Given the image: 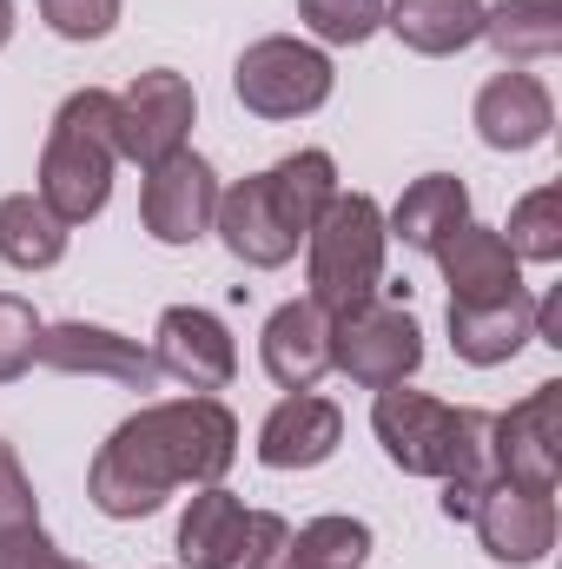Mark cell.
<instances>
[{
  "mask_svg": "<svg viewBox=\"0 0 562 569\" xmlns=\"http://www.w3.org/2000/svg\"><path fill=\"white\" fill-rule=\"evenodd\" d=\"M239 457V418L219 398H172L145 405L113 430L87 470V497L100 517L133 523L152 517L179 483H219Z\"/></svg>",
  "mask_w": 562,
  "mask_h": 569,
  "instance_id": "cell-1",
  "label": "cell"
},
{
  "mask_svg": "<svg viewBox=\"0 0 562 569\" xmlns=\"http://www.w3.org/2000/svg\"><path fill=\"white\" fill-rule=\"evenodd\" d=\"M371 430L404 477H436V483H450V477L490 483L496 477L490 470V411H456L423 391L384 385L371 405Z\"/></svg>",
  "mask_w": 562,
  "mask_h": 569,
  "instance_id": "cell-2",
  "label": "cell"
},
{
  "mask_svg": "<svg viewBox=\"0 0 562 569\" xmlns=\"http://www.w3.org/2000/svg\"><path fill=\"white\" fill-rule=\"evenodd\" d=\"M113 166H120V146H113V93L107 87L67 93V107L53 113L47 152H40V199L67 226H80V219H93L107 206Z\"/></svg>",
  "mask_w": 562,
  "mask_h": 569,
  "instance_id": "cell-3",
  "label": "cell"
},
{
  "mask_svg": "<svg viewBox=\"0 0 562 569\" xmlns=\"http://www.w3.org/2000/svg\"><path fill=\"white\" fill-rule=\"evenodd\" d=\"M304 246H311V259H304L311 305L324 318H344V311H358V305L378 298L391 232H384V212H378L371 192H338L318 212V226L304 232Z\"/></svg>",
  "mask_w": 562,
  "mask_h": 569,
  "instance_id": "cell-4",
  "label": "cell"
},
{
  "mask_svg": "<svg viewBox=\"0 0 562 569\" xmlns=\"http://www.w3.org/2000/svg\"><path fill=\"white\" fill-rule=\"evenodd\" d=\"M331 60L318 53V47H304V40H252L245 53H239V67H232V87H239V100H245V113H259V120H298V113H318L324 100H331Z\"/></svg>",
  "mask_w": 562,
  "mask_h": 569,
  "instance_id": "cell-5",
  "label": "cell"
},
{
  "mask_svg": "<svg viewBox=\"0 0 562 569\" xmlns=\"http://www.w3.org/2000/svg\"><path fill=\"white\" fill-rule=\"evenodd\" d=\"M331 365L364 385V391H384V385H404L423 365V331L404 305H358L344 318H331Z\"/></svg>",
  "mask_w": 562,
  "mask_h": 569,
  "instance_id": "cell-6",
  "label": "cell"
},
{
  "mask_svg": "<svg viewBox=\"0 0 562 569\" xmlns=\"http://www.w3.org/2000/svg\"><path fill=\"white\" fill-rule=\"evenodd\" d=\"M192 113H199V100H192L185 73H172V67L140 73L127 93H113V146H120V159H133V166L172 159L192 133Z\"/></svg>",
  "mask_w": 562,
  "mask_h": 569,
  "instance_id": "cell-7",
  "label": "cell"
},
{
  "mask_svg": "<svg viewBox=\"0 0 562 569\" xmlns=\"http://www.w3.org/2000/svg\"><path fill=\"white\" fill-rule=\"evenodd\" d=\"M490 470L523 490H550L562 477V385H536L523 405L490 418Z\"/></svg>",
  "mask_w": 562,
  "mask_h": 569,
  "instance_id": "cell-8",
  "label": "cell"
},
{
  "mask_svg": "<svg viewBox=\"0 0 562 569\" xmlns=\"http://www.w3.org/2000/svg\"><path fill=\"white\" fill-rule=\"evenodd\" d=\"M212 212H219V172L199 159V152H172L159 166H145L140 186V219L159 246H192L212 232Z\"/></svg>",
  "mask_w": 562,
  "mask_h": 569,
  "instance_id": "cell-9",
  "label": "cell"
},
{
  "mask_svg": "<svg viewBox=\"0 0 562 569\" xmlns=\"http://www.w3.org/2000/svg\"><path fill=\"white\" fill-rule=\"evenodd\" d=\"M33 358L47 371H67V378H113L127 391H159V365L140 338H120L107 325H40V345Z\"/></svg>",
  "mask_w": 562,
  "mask_h": 569,
  "instance_id": "cell-10",
  "label": "cell"
},
{
  "mask_svg": "<svg viewBox=\"0 0 562 569\" xmlns=\"http://www.w3.org/2000/svg\"><path fill=\"white\" fill-rule=\"evenodd\" d=\"M470 523H476V537H483V550L496 563L523 569V563H543L556 550V497L550 490H523V483L490 477L476 510H470Z\"/></svg>",
  "mask_w": 562,
  "mask_h": 569,
  "instance_id": "cell-11",
  "label": "cell"
},
{
  "mask_svg": "<svg viewBox=\"0 0 562 569\" xmlns=\"http://www.w3.org/2000/svg\"><path fill=\"white\" fill-rule=\"evenodd\" d=\"M152 365L159 378H179L192 391H225L232 371H239V351H232V331L199 311V305H172L159 318V338H152Z\"/></svg>",
  "mask_w": 562,
  "mask_h": 569,
  "instance_id": "cell-12",
  "label": "cell"
},
{
  "mask_svg": "<svg viewBox=\"0 0 562 569\" xmlns=\"http://www.w3.org/2000/svg\"><path fill=\"white\" fill-rule=\"evenodd\" d=\"M212 226H219L225 252H232L239 266H259V272H272V266H284V259L298 252V226L284 219V206L272 199L265 172H252V179L225 186V192H219Z\"/></svg>",
  "mask_w": 562,
  "mask_h": 569,
  "instance_id": "cell-13",
  "label": "cell"
},
{
  "mask_svg": "<svg viewBox=\"0 0 562 569\" xmlns=\"http://www.w3.org/2000/svg\"><path fill=\"white\" fill-rule=\"evenodd\" d=\"M443 284H450V305H503V298H523V259L503 246V232L463 219L436 252Z\"/></svg>",
  "mask_w": 562,
  "mask_h": 569,
  "instance_id": "cell-14",
  "label": "cell"
},
{
  "mask_svg": "<svg viewBox=\"0 0 562 569\" xmlns=\"http://www.w3.org/2000/svg\"><path fill=\"white\" fill-rule=\"evenodd\" d=\"M259 358L272 371L279 391H311L324 371H331V318L311 305V298H291L265 318V338H259Z\"/></svg>",
  "mask_w": 562,
  "mask_h": 569,
  "instance_id": "cell-15",
  "label": "cell"
},
{
  "mask_svg": "<svg viewBox=\"0 0 562 569\" xmlns=\"http://www.w3.org/2000/svg\"><path fill=\"white\" fill-rule=\"evenodd\" d=\"M338 443H344V411L331 398L291 391L259 430V463L265 470H318Z\"/></svg>",
  "mask_w": 562,
  "mask_h": 569,
  "instance_id": "cell-16",
  "label": "cell"
},
{
  "mask_svg": "<svg viewBox=\"0 0 562 569\" xmlns=\"http://www.w3.org/2000/svg\"><path fill=\"white\" fill-rule=\"evenodd\" d=\"M550 127H556V100L536 73H496L476 93V133L496 152H530L550 140Z\"/></svg>",
  "mask_w": 562,
  "mask_h": 569,
  "instance_id": "cell-17",
  "label": "cell"
},
{
  "mask_svg": "<svg viewBox=\"0 0 562 569\" xmlns=\"http://www.w3.org/2000/svg\"><path fill=\"white\" fill-rule=\"evenodd\" d=\"M536 338V305L503 298V305H450V345L463 365H510L523 345Z\"/></svg>",
  "mask_w": 562,
  "mask_h": 569,
  "instance_id": "cell-18",
  "label": "cell"
},
{
  "mask_svg": "<svg viewBox=\"0 0 562 569\" xmlns=\"http://www.w3.org/2000/svg\"><path fill=\"white\" fill-rule=\"evenodd\" d=\"M463 219H470V192H463V179H450V172H423L418 186H404V199H398V212L384 219V232L404 239L411 252H436Z\"/></svg>",
  "mask_w": 562,
  "mask_h": 569,
  "instance_id": "cell-19",
  "label": "cell"
},
{
  "mask_svg": "<svg viewBox=\"0 0 562 569\" xmlns=\"http://www.w3.org/2000/svg\"><path fill=\"white\" fill-rule=\"evenodd\" d=\"M384 27L430 60L463 53L470 40H483V0H398V7H384Z\"/></svg>",
  "mask_w": 562,
  "mask_h": 569,
  "instance_id": "cell-20",
  "label": "cell"
},
{
  "mask_svg": "<svg viewBox=\"0 0 562 569\" xmlns=\"http://www.w3.org/2000/svg\"><path fill=\"white\" fill-rule=\"evenodd\" d=\"M0 259L20 272H47L67 259V219L40 199V192H13L0 199Z\"/></svg>",
  "mask_w": 562,
  "mask_h": 569,
  "instance_id": "cell-21",
  "label": "cell"
},
{
  "mask_svg": "<svg viewBox=\"0 0 562 569\" xmlns=\"http://www.w3.org/2000/svg\"><path fill=\"white\" fill-rule=\"evenodd\" d=\"M483 40L503 60H550L562 47V0H496V7H483Z\"/></svg>",
  "mask_w": 562,
  "mask_h": 569,
  "instance_id": "cell-22",
  "label": "cell"
},
{
  "mask_svg": "<svg viewBox=\"0 0 562 569\" xmlns=\"http://www.w3.org/2000/svg\"><path fill=\"white\" fill-rule=\"evenodd\" d=\"M245 530V503L225 483H199V497L179 517V563L192 569H219V557L232 550V537Z\"/></svg>",
  "mask_w": 562,
  "mask_h": 569,
  "instance_id": "cell-23",
  "label": "cell"
},
{
  "mask_svg": "<svg viewBox=\"0 0 562 569\" xmlns=\"http://www.w3.org/2000/svg\"><path fill=\"white\" fill-rule=\"evenodd\" d=\"M265 186H272V199L284 206V219L298 226V239H304L318 226V212L338 199V166H331V152L304 146V152H291V159H279L265 172Z\"/></svg>",
  "mask_w": 562,
  "mask_h": 569,
  "instance_id": "cell-24",
  "label": "cell"
},
{
  "mask_svg": "<svg viewBox=\"0 0 562 569\" xmlns=\"http://www.w3.org/2000/svg\"><path fill=\"white\" fill-rule=\"evenodd\" d=\"M364 557H371V530L358 517H318L284 550V563H318V569H358Z\"/></svg>",
  "mask_w": 562,
  "mask_h": 569,
  "instance_id": "cell-25",
  "label": "cell"
},
{
  "mask_svg": "<svg viewBox=\"0 0 562 569\" xmlns=\"http://www.w3.org/2000/svg\"><path fill=\"white\" fill-rule=\"evenodd\" d=\"M516 259H536V266H556L562 259V186H536L516 212H510V239H503Z\"/></svg>",
  "mask_w": 562,
  "mask_h": 569,
  "instance_id": "cell-26",
  "label": "cell"
},
{
  "mask_svg": "<svg viewBox=\"0 0 562 569\" xmlns=\"http://www.w3.org/2000/svg\"><path fill=\"white\" fill-rule=\"evenodd\" d=\"M298 20L324 47H364L384 27V0H298Z\"/></svg>",
  "mask_w": 562,
  "mask_h": 569,
  "instance_id": "cell-27",
  "label": "cell"
},
{
  "mask_svg": "<svg viewBox=\"0 0 562 569\" xmlns=\"http://www.w3.org/2000/svg\"><path fill=\"white\" fill-rule=\"evenodd\" d=\"M284 550H291V523L279 510H245V530L232 537L219 569H284Z\"/></svg>",
  "mask_w": 562,
  "mask_h": 569,
  "instance_id": "cell-28",
  "label": "cell"
},
{
  "mask_svg": "<svg viewBox=\"0 0 562 569\" xmlns=\"http://www.w3.org/2000/svg\"><path fill=\"white\" fill-rule=\"evenodd\" d=\"M33 345H40V318H33V305L13 298V291H0V385L27 378Z\"/></svg>",
  "mask_w": 562,
  "mask_h": 569,
  "instance_id": "cell-29",
  "label": "cell"
},
{
  "mask_svg": "<svg viewBox=\"0 0 562 569\" xmlns=\"http://www.w3.org/2000/svg\"><path fill=\"white\" fill-rule=\"evenodd\" d=\"M40 20L60 40H107L120 20V0H40Z\"/></svg>",
  "mask_w": 562,
  "mask_h": 569,
  "instance_id": "cell-30",
  "label": "cell"
},
{
  "mask_svg": "<svg viewBox=\"0 0 562 569\" xmlns=\"http://www.w3.org/2000/svg\"><path fill=\"white\" fill-rule=\"evenodd\" d=\"M40 523V503H33V483L20 470V450L0 437V537H20Z\"/></svg>",
  "mask_w": 562,
  "mask_h": 569,
  "instance_id": "cell-31",
  "label": "cell"
},
{
  "mask_svg": "<svg viewBox=\"0 0 562 569\" xmlns=\"http://www.w3.org/2000/svg\"><path fill=\"white\" fill-rule=\"evenodd\" d=\"M476 497H483V483H470V477H450V483H443V517H450V523H470Z\"/></svg>",
  "mask_w": 562,
  "mask_h": 569,
  "instance_id": "cell-32",
  "label": "cell"
},
{
  "mask_svg": "<svg viewBox=\"0 0 562 569\" xmlns=\"http://www.w3.org/2000/svg\"><path fill=\"white\" fill-rule=\"evenodd\" d=\"M536 338H543V345H562V291H550V298L536 305Z\"/></svg>",
  "mask_w": 562,
  "mask_h": 569,
  "instance_id": "cell-33",
  "label": "cell"
},
{
  "mask_svg": "<svg viewBox=\"0 0 562 569\" xmlns=\"http://www.w3.org/2000/svg\"><path fill=\"white\" fill-rule=\"evenodd\" d=\"M33 569H93V563H73V557H60V550H47V557H40Z\"/></svg>",
  "mask_w": 562,
  "mask_h": 569,
  "instance_id": "cell-34",
  "label": "cell"
},
{
  "mask_svg": "<svg viewBox=\"0 0 562 569\" xmlns=\"http://www.w3.org/2000/svg\"><path fill=\"white\" fill-rule=\"evenodd\" d=\"M13 40V0H0V47Z\"/></svg>",
  "mask_w": 562,
  "mask_h": 569,
  "instance_id": "cell-35",
  "label": "cell"
},
{
  "mask_svg": "<svg viewBox=\"0 0 562 569\" xmlns=\"http://www.w3.org/2000/svg\"><path fill=\"white\" fill-rule=\"evenodd\" d=\"M284 569H318V563H284Z\"/></svg>",
  "mask_w": 562,
  "mask_h": 569,
  "instance_id": "cell-36",
  "label": "cell"
}]
</instances>
